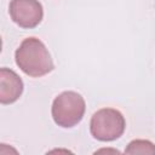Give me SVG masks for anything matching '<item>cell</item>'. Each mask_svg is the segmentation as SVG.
Returning <instances> with one entry per match:
<instances>
[{
    "label": "cell",
    "mask_w": 155,
    "mask_h": 155,
    "mask_svg": "<svg viewBox=\"0 0 155 155\" xmlns=\"http://www.w3.org/2000/svg\"><path fill=\"white\" fill-rule=\"evenodd\" d=\"M126 128L124 115L114 108L97 110L90 121V131L93 138L101 142H111L120 138Z\"/></svg>",
    "instance_id": "obj_3"
},
{
    "label": "cell",
    "mask_w": 155,
    "mask_h": 155,
    "mask_svg": "<svg viewBox=\"0 0 155 155\" xmlns=\"http://www.w3.org/2000/svg\"><path fill=\"white\" fill-rule=\"evenodd\" d=\"M23 92V81L18 74L8 68L0 69V102L11 104L16 102Z\"/></svg>",
    "instance_id": "obj_5"
},
{
    "label": "cell",
    "mask_w": 155,
    "mask_h": 155,
    "mask_svg": "<svg viewBox=\"0 0 155 155\" xmlns=\"http://www.w3.org/2000/svg\"><path fill=\"white\" fill-rule=\"evenodd\" d=\"M126 154H148L155 155V145L147 139H134L128 143L127 148L125 149Z\"/></svg>",
    "instance_id": "obj_6"
},
{
    "label": "cell",
    "mask_w": 155,
    "mask_h": 155,
    "mask_svg": "<svg viewBox=\"0 0 155 155\" xmlns=\"http://www.w3.org/2000/svg\"><path fill=\"white\" fill-rule=\"evenodd\" d=\"M86 103L84 97L75 91H64L52 103L51 114L53 121L64 128L78 125L85 114Z\"/></svg>",
    "instance_id": "obj_2"
},
{
    "label": "cell",
    "mask_w": 155,
    "mask_h": 155,
    "mask_svg": "<svg viewBox=\"0 0 155 155\" xmlns=\"http://www.w3.org/2000/svg\"><path fill=\"white\" fill-rule=\"evenodd\" d=\"M18 68L31 78H40L53 70V61L45 44L34 36L24 39L15 52Z\"/></svg>",
    "instance_id": "obj_1"
},
{
    "label": "cell",
    "mask_w": 155,
    "mask_h": 155,
    "mask_svg": "<svg viewBox=\"0 0 155 155\" xmlns=\"http://www.w3.org/2000/svg\"><path fill=\"white\" fill-rule=\"evenodd\" d=\"M8 12L11 19L25 29L35 28L44 17L42 5L39 0H11Z\"/></svg>",
    "instance_id": "obj_4"
}]
</instances>
